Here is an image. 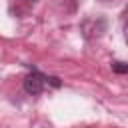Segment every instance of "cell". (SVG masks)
Instances as JSON below:
<instances>
[{
    "instance_id": "6da1fadb",
    "label": "cell",
    "mask_w": 128,
    "mask_h": 128,
    "mask_svg": "<svg viewBox=\"0 0 128 128\" xmlns=\"http://www.w3.org/2000/svg\"><path fill=\"white\" fill-rule=\"evenodd\" d=\"M46 84H52L54 88H58V86H60V80L54 78V76H44V74H40L38 70H32V72L24 78V90H26L28 94H32V96L40 94V92L46 88Z\"/></svg>"
},
{
    "instance_id": "7a4b0ae2",
    "label": "cell",
    "mask_w": 128,
    "mask_h": 128,
    "mask_svg": "<svg viewBox=\"0 0 128 128\" xmlns=\"http://www.w3.org/2000/svg\"><path fill=\"white\" fill-rule=\"evenodd\" d=\"M112 70L118 72V74H126V72H128V64H124V62H120V60H114V62H112Z\"/></svg>"
},
{
    "instance_id": "3957f363",
    "label": "cell",
    "mask_w": 128,
    "mask_h": 128,
    "mask_svg": "<svg viewBox=\"0 0 128 128\" xmlns=\"http://www.w3.org/2000/svg\"><path fill=\"white\" fill-rule=\"evenodd\" d=\"M26 2H36V0H26Z\"/></svg>"
}]
</instances>
